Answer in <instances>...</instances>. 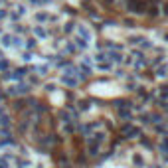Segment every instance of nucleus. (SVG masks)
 <instances>
[{"instance_id": "1", "label": "nucleus", "mask_w": 168, "mask_h": 168, "mask_svg": "<svg viewBox=\"0 0 168 168\" xmlns=\"http://www.w3.org/2000/svg\"><path fill=\"white\" fill-rule=\"evenodd\" d=\"M28 93H30V85H26V83H18V85L8 89V95H28Z\"/></svg>"}, {"instance_id": "2", "label": "nucleus", "mask_w": 168, "mask_h": 168, "mask_svg": "<svg viewBox=\"0 0 168 168\" xmlns=\"http://www.w3.org/2000/svg\"><path fill=\"white\" fill-rule=\"evenodd\" d=\"M123 137H127V138L141 137V129H138V127H134V125H131V123H127V125L123 127Z\"/></svg>"}, {"instance_id": "3", "label": "nucleus", "mask_w": 168, "mask_h": 168, "mask_svg": "<svg viewBox=\"0 0 168 168\" xmlns=\"http://www.w3.org/2000/svg\"><path fill=\"white\" fill-rule=\"evenodd\" d=\"M123 57H125V56H123V53L119 52V49H115V52L111 49V52L107 53V60H111L113 64H121V61H123Z\"/></svg>"}, {"instance_id": "4", "label": "nucleus", "mask_w": 168, "mask_h": 168, "mask_svg": "<svg viewBox=\"0 0 168 168\" xmlns=\"http://www.w3.org/2000/svg\"><path fill=\"white\" fill-rule=\"evenodd\" d=\"M99 148H101L99 142L87 141V152H89V156H97V154H99Z\"/></svg>"}, {"instance_id": "5", "label": "nucleus", "mask_w": 168, "mask_h": 168, "mask_svg": "<svg viewBox=\"0 0 168 168\" xmlns=\"http://www.w3.org/2000/svg\"><path fill=\"white\" fill-rule=\"evenodd\" d=\"M61 83L67 87H75L79 83V79L77 77H73V75H61Z\"/></svg>"}, {"instance_id": "6", "label": "nucleus", "mask_w": 168, "mask_h": 168, "mask_svg": "<svg viewBox=\"0 0 168 168\" xmlns=\"http://www.w3.org/2000/svg\"><path fill=\"white\" fill-rule=\"evenodd\" d=\"M26 67H20V69H14V71H8V75H10V77L12 79H18V81H20V79H22L24 77V75H26Z\"/></svg>"}, {"instance_id": "7", "label": "nucleus", "mask_w": 168, "mask_h": 168, "mask_svg": "<svg viewBox=\"0 0 168 168\" xmlns=\"http://www.w3.org/2000/svg\"><path fill=\"white\" fill-rule=\"evenodd\" d=\"M119 117H121V119H125V121H129V123H131V121H133V113H131V107H123V109H119Z\"/></svg>"}, {"instance_id": "8", "label": "nucleus", "mask_w": 168, "mask_h": 168, "mask_svg": "<svg viewBox=\"0 0 168 168\" xmlns=\"http://www.w3.org/2000/svg\"><path fill=\"white\" fill-rule=\"evenodd\" d=\"M158 14H160V8H158V4H150V6L146 8V16H150V18H156Z\"/></svg>"}, {"instance_id": "9", "label": "nucleus", "mask_w": 168, "mask_h": 168, "mask_svg": "<svg viewBox=\"0 0 168 168\" xmlns=\"http://www.w3.org/2000/svg\"><path fill=\"white\" fill-rule=\"evenodd\" d=\"M77 32H79V38H83V40L91 42V32L87 30V28L83 26V24H81V26H77Z\"/></svg>"}, {"instance_id": "10", "label": "nucleus", "mask_w": 168, "mask_h": 168, "mask_svg": "<svg viewBox=\"0 0 168 168\" xmlns=\"http://www.w3.org/2000/svg\"><path fill=\"white\" fill-rule=\"evenodd\" d=\"M0 46H2V48H10L12 46V34H2V38H0Z\"/></svg>"}, {"instance_id": "11", "label": "nucleus", "mask_w": 168, "mask_h": 168, "mask_svg": "<svg viewBox=\"0 0 168 168\" xmlns=\"http://www.w3.org/2000/svg\"><path fill=\"white\" fill-rule=\"evenodd\" d=\"M87 141H93V142H103L105 141V133H93V134H89V138H87Z\"/></svg>"}, {"instance_id": "12", "label": "nucleus", "mask_w": 168, "mask_h": 168, "mask_svg": "<svg viewBox=\"0 0 168 168\" xmlns=\"http://www.w3.org/2000/svg\"><path fill=\"white\" fill-rule=\"evenodd\" d=\"M158 97H160V101H168V85L158 87Z\"/></svg>"}, {"instance_id": "13", "label": "nucleus", "mask_w": 168, "mask_h": 168, "mask_svg": "<svg viewBox=\"0 0 168 168\" xmlns=\"http://www.w3.org/2000/svg\"><path fill=\"white\" fill-rule=\"evenodd\" d=\"M75 48H79V49H87V46H89V42L87 40H83V38H75Z\"/></svg>"}, {"instance_id": "14", "label": "nucleus", "mask_w": 168, "mask_h": 168, "mask_svg": "<svg viewBox=\"0 0 168 168\" xmlns=\"http://www.w3.org/2000/svg\"><path fill=\"white\" fill-rule=\"evenodd\" d=\"M34 18H36L38 22H49V20H52V18H49V14H46V12H38Z\"/></svg>"}, {"instance_id": "15", "label": "nucleus", "mask_w": 168, "mask_h": 168, "mask_svg": "<svg viewBox=\"0 0 168 168\" xmlns=\"http://www.w3.org/2000/svg\"><path fill=\"white\" fill-rule=\"evenodd\" d=\"M156 75H158V77H164V75H168V65H166V64L158 65V67H156Z\"/></svg>"}, {"instance_id": "16", "label": "nucleus", "mask_w": 168, "mask_h": 168, "mask_svg": "<svg viewBox=\"0 0 168 168\" xmlns=\"http://www.w3.org/2000/svg\"><path fill=\"white\" fill-rule=\"evenodd\" d=\"M160 150H162V154H168V137L166 134L160 138Z\"/></svg>"}, {"instance_id": "17", "label": "nucleus", "mask_w": 168, "mask_h": 168, "mask_svg": "<svg viewBox=\"0 0 168 168\" xmlns=\"http://www.w3.org/2000/svg\"><path fill=\"white\" fill-rule=\"evenodd\" d=\"M34 34H36L38 38H46V36H48V32H46L42 26H34Z\"/></svg>"}, {"instance_id": "18", "label": "nucleus", "mask_w": 168, "mask_h": 168, "mask_svg": "<svg viewBox=\"0 0 168 168\" xmlns=\"http://www.w3.org/2000/svg\"><path fill=\"white\" fill-rule=\"evenodd\" d=\"M8 69H10V61L0 57V73H4V71H8Z\"/></svg>"}, {"instance_id": "19", "label": "nucleus", "mask_w": 168, "mask_h": 168, "mask_svg": "<svg viewBox=\"0 0 168 168\" xmlns=\"http://www.w3.org/2000/svg\"><path fill=\"white\" fill-rule=\"evenodd\" d=\"M36 46H38V40H36V38H28V40H26V48H28V49H34Z\"/></svg>"}, {"instance_id": "20", "label": "nucleus", "mask_w": 168, "mask_h": 168, "mask_svg": "<svg viewBox=\"0 0 168 168\" xmlns=\"http://www.w3.org/2000/svg\"><path fill=\"white\" fill-rule=\"evenodd\" d=\"M133 162H134V166H144V160H142L141 154H134V156H133Z\"/></svg>"}, {"instance_id": "21", "label": "nucleus", "mask_w": 168, "mask_h": 168, "mask_svg": "<svg viewBox=\"0 0 168 168\" xmlns=\"http://www.w3.org/2000/svg\"><path fill=\"white\" fill-rule=\"evenodd\" d=\"M137 4H138V0H127V10H129V12H134Z\"/></svg>"}, {"instance_id": "22", "label": "nucleus", "mask_w": 168, "mask_h": 168, "mask_svg": "<svg viewBox=\"0 0 168 168\" xmlns=\"http://www.w3.org/2000/svg\"><path fill=\"white\" fill-rule=\"evenodd\" d=\"M24 107H26V101H24V99H18V101L14 103V109H16V111H22Z\"/></svg>"}, {"instance_id": "23", "label": "nucleus", "mask_w": 168, "mask_h": 168, "mask_svg": "<svg viewBox=\"0 0 168 168\" xmlns=\"http://www.w3.org/2000/svg\"><path fill=\"white\" fill-rule=\"evenodd\" d=\"M73 28H75V24H73V22H65V26H64V34H71V32H73Z\"/></svg>"}, {"instance_id": "24", "label": "nucleus", "mask_w": 168, "mask_h": 168, "mask_svg": "<svg viewBox=\"0 0 168 168\" xmlns=\"http://www.w3.org/2000/svg\"><path fill=\"white\" fill-rule=\"evenodd\" d=\"M141 48H142V49H148V48H152V44H150V40H146V38H142V40H141Z\"/></svg>"}, {"instance_id": "25", "label": "nucleus", "mask_w": 168, "mask_h": 168, "mask_svg": "<svg viewBox=\"0 0 168 168\" xmlns=\"http://www.w3.org/2000/svg\"><path fill=\"white\" fill-rule=\"evenodd\" d=\"M105 60H107V53H103V52H99L97 56H95V61H97V64H103Z\"/></svg>"}, {"instance_id": "26", "label": "nucleus", "mask_w": 168, "mask_h": 168, "mask_svg": "<svg viewBox=\"0 0 168 168\" xmlns=\"http://www.w3.org/2000/svg\"><path fill=\"white\" fill-rule=\"evenodd\" d=\"M141 40H142V36H131V38H129V44H141Z\"/></svg>"}, {"instance_id": "27", "label": "nucleus", "mask_w": 168, "mask_h": 168, "mask_svg": "<svg viewBox=\"0 0 168 168\" xmlns=\"http://www.w3.org/2000/svg\"><path fill=\"white\" fill-rule=\"evenodd\" d=\"M12 46H14V48H22V40L16 38V36H12Z\"/></svg>"}, {"instance_id": "28", "label": "nucleus", "mask_w": 168, "mask_h": 168, "mask_svg": "<svg viewBox=\"0 0 168 168\" xmlns=\"http://www.w3.org/2000/svg\"><path fill=\"white\" fill-rule=\"evenodd\" d=\"M75 131V129H73V125H71V123H65L64 125V133H67V134H71V133H73Z\"/></svg>"}, {"instance_id": "29", "label": "nucleus", "mask_w": 168, "mask_h": 168, "mask_svg": "<svg viewBox=\"0 0 168 168\" xmlns=\"http://www.w3.org/2000/svg\"><path fill=\"white\" fill-rule=\"evenodd\" d=\"M65 52H67V53H73V52H75V44L67 42V44H65Z\"/></svg>"}, {"instance_id": "30", "label": "nucleus", "mask_w": 168, "mask_h": 168, "mask_svg": "<svg viewBox=\"0 0 168 168\" xmlns=\"http://www.w3.org/2000/svg\"><path fill=\"white\" fill-rule=\"evenodd\" d=\"M89 109V101H79V111H87Z\"/></svg>"}, {"instance_id": "31", "label": "nucleus", "mask_w": 168, "mask_h": 168, "mask_svg": "<svg viewBox=\"0 0 168 168\" xmlns=\"http://www.w3.org/2000/svg\"><path fill=\"white\" fill-rule=\"evenodd\" d=\"M141 121H142V123H152V121H150V113H142Z\"/></svg>"}, {"instance_id": "32", "label": "nucleus", "mask_w": 168, "mask_h": 168, "mask_svg": "<svg viewBox=\"0 0 168 168\" xmlns=\"http://www.w3.org/2000/svg\"><path fill=\"white\" fill-rule=\"evenodd\" d=\"M14 32H16V34H26V28H24V26H18V24H16V26H14Z\"/></svg>"}, {"instance_id": "33", "label": "nucleus", "mask_w": 168, "mask_h": 168, "mask_svg": "<svg viewBox=\"0 0 168 168\" xmlns=\"http://www.w3.org/2000/svg\"><path fill=\"white\" fill-rule=\"evenodd\" d=\"M97 67H99L101 71H107V69H111V65H109V64H99Z\"/></svg>"}, {"instance_id": "34", "label": "nucleus", "mask_w": 168, "mask_h": 168, "mask_svg": "<svg viewBox=\"0 0 168 168\" xmlns=\"http://www.w3.org/2000/svg\"><path fill=\"white\" fill-rule=\"evenodd\" d=\"M141 144L146 146V148H150V141H148V138H141Z\"/></svg>"}, {"instance_id": "35", "label": "nucleus", "mask_w": 168, "mask_h": 168, "mask_svg": "<svg viewBox=\"0 0 168 168\" xmlns=\"http://www.w3.org/2000/svg\"><path fill=\"white\" fill-rule=\"evenodd\" d=\"M4 18H8V12L4 8H0V20H4Z\"/></svg>"}, {"instance_id": "36", "label": "nucleus", "mask_w": 168, "mask_h": 168, "mask_svg": "<svg viewBox=\"0 0 168 168\" xmlns=\"http://www.w3.org/2000/svg\"><path fill=\"white\" fill-rule=\"evenodd\" d=\"M125 26H129V28H133V26H134V22H133V20H131V18H127V20H125Z\"/></svg>"}, {"instance_id": "37", "label": "nucleus", "mask_w": 168, "mask_h": 168, "mask_svg": "<svg viewBox=\"0 0 168 168\" xmlns=\"http://www.w3.org/2000/svg\"><path fill=\"white\" fill-rule=\"evenodd\" d=\"M115 75H117V77H125V71H123V69H117Z\"/></svg>"}, {"instance_id": "38", "label": "nucleus", "mask_w": 168, "mask_h": 168, "mask_svg": "<svg viewBox=\"0 0 168 168\" xmlns=\"http://www.w3.org/2000/svg\"><path fill=\"white\" fill-rule=\"evenodd\" d=\"M56 89V85H53V83H48V85H46V91H53Z\"/></svg>"}, {"instance_id": "39", "label": "nucleus", "mask_w": 168, "mask_h": 168, "mask_svg": "<svg viewBox=\"0 0 168 168\" xmlns=\"http://www.w3.org/2000/svg\"><path fill=\"white\" fill-rule=\"evenodd\" d=\"M0 168H8V162L6 160H0Z\"/></svg>"}, {"instance_id": "40", "label": "nucleus", "mask_w": 168, "mask_h": 168, "mask_svg": "<svg viewBox=\"0 0 168 168\" xmlns=\"http://www.w3.org/2000/svg\"><path fill=\"white\" fill-rule=\"evenodd\" d=\"M164 16H168V2H164Z\"/></svg>"}, {"instance_id": "41", "label": "nucleus", "mask_w": 168, "mask_h": 168, "mask_svg": "<svg viewBox=\"0 0 168 168\" xmlns=\"http://www.w3.org/2000/svg\"><path fill=\"white\" fill-rule=\"evenodd\" d=\"M103 2H105V4H113V2H115V0H103Z\"/></svg>"}, {"instance_id": "42", "label": "nucleus", "mask_w": 168, "mask_h": 168, "mask_svg": "<svg viewBox=\"0 0 168 168\" xmlns=\"http://www.w3.org/2000/svg\"><path fill=\"white\" fill-rule=\"evenodd\" d=\"M150 2H152V4H158V2H160V0H150Z\"/></svg>"}, {"instance_id": "43", "label": "nucleus", "mask_w": 168, "mask_h": 168, "mask_svg": "<svg viewBox=\"0 0 168 168\" xmlns=\"http://www.w3.org/2000/svg\"><path fill=\"white\" fill-rule=\"evenodd\" d=\"M60 168H69V166H67V164H61V166H60Z\"/></svg>"}, {"instance_id": "44", "label": "nucleus", "mask_w": 168, "mask_h": 168, "mask_svg": "<svg viewBox=\"0 0 168 168\" xmlns=\"http://www.w3.org/2000/svg\"><path fill=\"white\" fill-rule=\"evenodd\" d=\"M0 57H2V52H0Z\"/></svg>"}]
</instances>
